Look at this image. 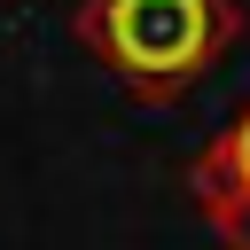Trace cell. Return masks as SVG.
Returning a JSON list of instances; mask_svg holds the SVG:
<instances>
[{
  "label": "cell",
  "mask_w": 250,
  "mask_h": 250,
  "mask_svg": "<svg viewBox=\"0 0 250 250\" xmlns=\"http://www.w3.org/2000/svg\"><path fill=\"white\" fill-rule=\"evenodd\" d=\"M78 39L133 102H180L242 39L234 0H86Z\"/></svg>",
  "instance_id": "cell-1"
},
{
  "label": "cell",
  "mask_w": 250,
  "mask_h": 250,
  "mask_svg": "<svg viewBox=\"0 0 250 250\" xmlns=\"http://www.w3.org/2000/svg\"><path fill=\"white\" fill-rule=\"evenodd\" d=\"M195 203H203V219L219 227V242L227 250H250V102L234 109V125L195 156Z\"/></svg>",
  "instance_id": "cell-2"
}]
</instances>
